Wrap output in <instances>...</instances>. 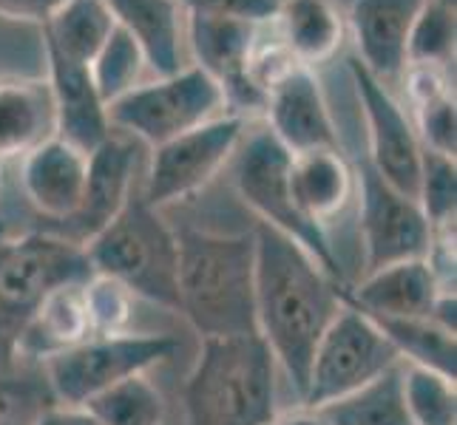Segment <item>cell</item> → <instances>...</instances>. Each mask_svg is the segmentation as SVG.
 Listing matches in <instances>:
<instances>
[{"instance_id": "cell-27", "label": "cell", "mask_w": 457, "mask_h": 425, "mask_svg": "<svg viewBox=\"0 0 457 425\" xmlns=\"http://www.w3.org/2000/svg\"><path fill=\"white\" fill-rule=\"evenodd\" d=\"M403 364L384 372L378 380L353 391L344 400L324 405L321 412L333 425H412L401 388Z\"/></svg>"}, {"instance_id": "cell-20", "label": "cell", "mask_w": 457, "mask_h": 425, "mask_svg": "<svg viewBox=\"0 0 457 425\" xmlns=\"http://www.w3.org/2000/svg\"><path fill=\"white\" fill-rule=\"evenodd\" d=\"M122 26L143 49L148 69L156 77L182 71L185 18L179 0H105Z\"/></svg>"}, {"instance_id": "cell-14", "label": "cell", "mask_w": 457, "mask_h": 425, "mask_svg": "<svg viewBox=\"0 0 457 425\" xmlns=\"http://www.w3.org/2000/svg\"><path fill=\"white\" fill-rule=\"evenodd\" d=\"M187 35H191L196 66L222 86L228 102L233 100L239 105H264V91L250 77V60H253L256 49V23L191 14L187 18Z\"/></svg>"}, {"instance_id": "cell-9", "label": "cell", "mask_w": 457, "mask_h": 425, "mask_svg": "<svg viewBox=\"0 0 457 425\" xmlns=\"http://www.w3.org/2000/svg\"><path fill=\"white\" fill-rule=\"evenodd\" d=\"M177 349V338L156 332L91 335L71 349L46 357V374L60 403L86 405L100 391L129 377L148 374V369L173 357Z\"/></svg>"}, {"instance_id": "cell-33", "label": "cell", "mask_w": 457, "mask_h": 425, "mask_svg": "<svg viewBox=\"0 0 457 425\" xmlns=\"http://www.w3.org/2000/svg\"><path fill=\"white\" fill-rule=\"evenodd\" d=\"M83 298H86L91 335L129 332L131 312H134V295L125 290L120 281L94 273L83 283Z\"/></svg>"}, {"instance_id": "cell-31", "label": "cell", "mask_w": 457, "mask_h": 425, "mask_svg": "<svg viewBox=\"0 0 457 425\" xmlns=\"http://www.w3.org/2000/svg\"><path fill=\"white\" fill-rule=\"evenodd\" d=\"M454 52V0H427L409 31L406 66L437 69Z\"/></svg>"}, {"instance_id": "cell-12", "label": "cell", "mask_w": 457, "mask_h": 425, "mask_svg": "<svg viewBox=\"0 0 457 425\" xmlns=\"http://www.w3.org/2000/svg\"><path fill=\"white\" fill-rule=\"evenodd\" d=\"M350 71L367 119L372 170L403 196L418 199L423 145L412 119L403 111V105L389 94V88L378 83L355 57L350 60Z\"/></svg>"}, {"instance_id": "cell-25", "label": "cell", "mask_w": 457, "mask_h": 425, "mask_svg": "<svg viewBox=\"0 0 457 425\" xmlns=\"http://www.w3.org/2000/svg\"><path fill=\"white\" fill-rule=\"evenodd\" d=\"M287 54L298 66H312L341 45L344 23L333 0H285L276 12Z\"/></svg>"}, {"instance_id": "cell-39", "label": "cell", "mask_w": 457, "mask_h": 425, "mask_svg": "<svg viewBox=\"0 0 457 425\" xmlns=\"http://www.w3.org/2000/svg\"><path fill=\"white\" fill-rule=\"evenodd\" d=\"M0 425H12V422H9L6 417H0Z\"/></svg>"}, {"instance_id": "cell-17", "label": "cell", "mask_w": 457, "mask_h": 425, "mask_svg": "<svg viewBox=\"0 0 457 425\" xmlns=\"http://www.w3.org/2000/svg\"><path fill=\"white\" fill-rule=\"evenodd\" d=\"M444 292L454 290L437 281L427 258H409L367 273L344 298L372 318H429Z\"/></svg>"}, {"instance_id": "cell-37", "label": "cell", "mask_w": 457, "mask_h": 425, "mask_svg": "<svg viewBox=\"0 0 457 425\" xmlns=\"http://www.w3.org/2000/svg\"><path fill=\"white\" fill-rule=\"evenodd\" d=\"M35 425H97V420H94L83 405H52L46 408V412L35 420Z\"/></svg>"}, {"instance_id": "cell-32", "label": "cell", "mask_w": 457, "mask_h": 425, "mask_svg": "<svg viewBox=\"0 0 457 425\" xmlns=\"http://www.w3.org/2000/svg\"><path fill=\"white\" fill-rule=\"evenodd\" d=\"M418 204H420V210H423V216H427L432 230L454 225V204H457L454 159L423 148Z\"/></svg>"}, {"instance_id": "cell-2", "label": "cell", "mask_w": 457, "mask_h": 425, "mask_svg": "<svg viewBox=\"0 0 457 425\" xmlns=\"http://www.w3.org/2000/svg\"><path fill=\"white\" fill-rule=\"evenodd\" d=\"M179 244V312L199 338L256 332L253 233L182 230Z\"/></svg>"}, {"instance_id": "cell-16", "label": "cell", "mask_w": 457, "mask_h": 425, "mask_svg": "<svg viewBox=\"0 0 457 425\" xmlns=\"http://www.w3.org/2000/svg\"><path fill=\"white\" fill-rule=\"evenodd\" d=\"M427 0H353L350 26L355 60L378 83H395L406 71L409 31Z\"/></svg>"}, {"instance_id": "cell-34", "label": "cell", "mask_w": 457, "mask_h": 425, "mask_svg": "<svg viewBox=\"0 0 457 425\" xmlns=\"http://www.w3.org/2000/svg\"><path fill=\"white\" fill-rule=\"evenodd\" d=\"M418 108V139L420 145L454 159L457 134H454V100L449 91H437L432 97L415 102Z\"/></svg>"}, {"instance_id": "cell-19", "label": "cell", "mask_w": 457, "mask_h": 425, "mask_svg": "<svg viewBox=\"0 0 457 425\" xmlns=\"http://www.w3.org/2000/svg\"><path fill=\"white\" fill-rule=\"evenodd\" d=\"M86 173L88 153L74 148L66 139L49 136L23 156L21 182L26 199L43 216L57 218V222H69L83 201Z\"/></svg>"}, {"instance_id": "cell-18", "label": "cell", "mask_w": 457, "mask_h": 425, "mask_svg": "<svg viewBox=\"0 0 457 425\" xmlns=\"http://www.w3.org/2000/svg\"><path fill=\"white\" fill-rule=\"evenodd\" d=\"M46 57H49V97L54 108V136L91 153L112 134L105 102L100 100L97 86L91 80V66L62 57L60 52L49 49V45H46Z\"/></svg>"}, {"instance_id": "cell-11", "label": "cell", "mask_w": 457, "mask_h": 425, "mask_svg": "<svg viewBox=\"0 0 457 425\" xmlns=\"http://www.w3.org/2000/svg\"><path fill=\"white\" fill-rule=\"evenodd\" d=\"M355 191L361 201V244L367 273L409 258H427L432 227L418 199H409L386 184L370 162L355 176Z\"/></svg>"}, {"instance_id": "cell-21", "label": "cell", "mask_w": 457, "mask_h": 425, "mask_svg": "<svg viewBox=\"0 0 457 425\" xmlns=\"http://www.w3.org/2000/svg\"><path fill=\"white\" fill-rule=\"evenodd\" d=\"M290 182L298 208L319 227L333 222L355 193V173L344 159L341 148L293 156Z\"/></svg>"}, {"instance_id": "cell-23", "label": "cell", "mask_w": 457, "mask_h": 425, "mask_svg": "<svg viewBox=\"0 0 457 425\" xmlns=\"http://www.w3.org/2000/svg\"><path fill=\"white\" fill-rule=\"evenodd\" d=\"M54 136L49 86L0 83V159L37 148Z\"/></svg>"}, {"instance_id": "cell-5", "label": "cell", "mask_w": 457, "mask_h": 425, "mask_svg": "<svg viewBox=\"0 0 457 425\" xmlns=\"http://www.w3.org/2000/svg\"><path fill=\"white\" fill-rule=\"evenodd\" d=\"M83 244L54 233H26L0 241V372L14 366L29 323L46 298L91 278Z\"/></svg>"}, {"instance_id": "cell-10", "label": "cell", "mask_w": 457, "mask_h": 425, "mask_svg": "<svg viewBox=\"0 0 457 425\" xmlns=\"http://www.w3.org/2000/svg\"><path fill=\"white\" fill-rule=\"evenodd\" d=\"M245 139L242 114H222L177 139L156 145L139 196L154 210H165L199 193L230 159Z\"/></svg>"}, {"instance_id": "cell-36", "label": "cell", "mask_w": 457, "mask_h": 425, "mask_svg": "<svg viewBox=\"0 0 457 425\" xmlns=\"http://www.w3.org/2000/svg\"><path fill=\"white\" fill-rule=\"evenodd\" d=\"M62 0H0V14L12 20H35L46 23L57 12Z\"/></svg>"}, {"instance_id": "cell-6", "label": "cell", "mask_w": 457, "mask_h": 425, "mask_svg": "<svg viewBox=\"0 0 457 425\" xmlns=\"http://www.w3.org/2000/svg\"><path fill=\"white\" fill-rule=\"evenodd\" d=\"M233 156L236 191H239L247 208L259 216V222L290 235L293 241H298L307 253H312L327 266L329 275H336L344 283L341 264L333 253V244H329L324 227L312 225L295 201L290 182L293 153L270 131L262 128L242 139Z\"/></svg>"}, {"instance_id": "cell-30", "label": "cell", "mask_w": 457, "mask_h": 425, "mask_svg": "<svg viewBox=\"0 0 457 425\" xmlns=\"http://www.w3.org/2000/svg\"><path fill=\"white\" fill-rule=\"evenodd\" d=\"M401 388L412 425H457V391L452 377L403 364Z\"/></svg>"}, {"instance_id": "cell-41", "label": "cell", "mask_w": 457, "mask_h": 425, "mask_svg": "<svg viewBox=\"0 0 457 425\" xmlns=\"http://www.w3.org/2000/svg\"><path fill=\"white\" fill-rule=\"evenodd\" d=\"M273 4H278V6H281V4H285V0H273Z\"/></svg>"}, {"instance_id": "cell-7", "label": "cell", "mask_w": 457, "mask_h": 425, "mask_svg": "<svg viewBox=\"0 0 457 425\" xmlns=\"http://www.w3.org/2000/svg\"><path fill=\"white\" fill-rule=\"evenodd\" d=\"M225 105V91L208 71H202L199 66H185L170 77L139 83L120 100L108 102L105 114L112 131L143 139L156 148L222 117Z\"/></svg>"}, {"instance_id": "cell-22", "label": "cell", "mask_w": 457, "mask_h": 425, "mask_svg": "<svg viewBox=\"0 0 457 425\" xmlns=\"http://www.w3.org/2000/svg\"><path fill=\"white\" fill-rule=\"evenodd\" d=\"M83 283H69V287H60L57 292L46 298V304L40 306L35 321H31L26 329L18 357L46 360V357H52L62 349H71V346H77L80 340L91 338Z\"/></svg>"}, {"instance_id": "cell-24", "label": "cell", "mask_w": 457, "mask_h": 425, "mask_svg": "<svg viewBox=\"0 0 457 425\" xmlns=\"http://www.w3.org/2000/svg\"><path fill=\"white\" fill-rule=\"evenodd\" d=\"M114 26V12L105 0H62L43 23V40L62 57L91 66Z\"/></svg>"}, {"instance_id": "cell-29", "label": "cell", "mask_w": 457, "mask_h": 425, "mask_svg": "<svg viewBox=\"0 0 457 425\" xmlns=\"http://www.w3.org/2000/svg\"><path fill=\"white\" fill-rule=\"evenodd\" d=\"M148 69L143 49L122 26H114L112 37L105 40L100 54L91 62V80L97 86L100 100L108 105L120 100L122 94L139 86V77Z\"/></svg>"}, {"instance_id": "cell-40", "label": "cell", "mask_w": 457, "mask_h": 425, "mask_svg": "<svg viewBox=\"0 0 457 425\" xmlns=\"http://www.w3.org/2000/svg\"><path fill=\"white\" fill-rule=\"evenodd\" d=\"M0 391H4V377H0Z\"/></svg>"}, {"instance_id": "cell-15", "label": "cell", "mask_w": 457, "mask_h": 425, "mask_svg": "<svg viewBox=\"0 0 457 425\" xmlns=\"http://www.w3.org/2000/svg\"><path fill=\"white\" fill-rule=\"evenodd\" d=\"M137 148L131 136L108 134L105 142L88 153V173H86V191L77 213L69 218V227L74 230L71 241L86 244L91 235H97L112 218L129 204L137 193Z\"/></svg>"}, {"instance_id": "cell-38", "label": "cell", "mask_w": 457, "mask_h": 425, "mask_svg": "<svg viewBox=\"0 0 457 425\" xmlns=\"http://www.w3.org/2000/svg\"><path fill=\"white\" fill-rule=\"evenodd\" d=\"M270 425H333V422H329V417L321 412V408H312V405L298 403L295 408L278 412Z\"/></svg>"}, {"instance_id": "cell-35", "label": "cell", "mask_w": 457, "mask_h": 425, "mask_svg": "<svg viewBox=\"0 0 457 425\" xmlns=\"http://www.w3.org/2000/svg\"><path fill=\"white\" fill-rule=\"evenodd\" d=\"M191 14H211V18H236L247 23L273 20L278 4L273 0H179Z\"/></svg>"}, {"instance_id": "cell-13", "label": "cell", "mask_w": 457, "mask_h": 425, "mask_svg": "<svg viewBox=\"0 0 457 425\" xmlns=\"http://www.w3.org/2000/svg\"><path fill=\"white\" fill-rule=\"evenodd\" d=\"M267 131L293 156L310 151H336L338 134L324 91L307 66H290L264 91Z\"/></svg>"}, {"instance_id": "cell-4", "label": "cell", "mask_w": 457, "mask_h": 425, "mask_svg": "<svg viewBox=\"0 0 457 425\" xmlns=\"http://www.w3.org/2000/svg\"><path fill=\"white\" fill-rule=\"evenodd\" d=\"M91 273L120 281L134 298L179 312V244L162 210L134 193L97 235L83 244Z\"/></svg>"}, {"instance_id": "cell-1", "label": "cell", "mask_w": 457, "mask_h": 425, "mask_svg": "<svg viewBox=\"0 0 457 425\" xmlns=\"http://www.w3.org/2000/svg\"><path fill=\"white\" fill-rule=\"evenodd\" d=\"M256 335L302 397L315 343L341 312L344 290L336 275L290 235L256 225Z\"/></svg>"}, {"instance_id": "cell-26", "label": "cell", "mask_w": 457, "mask_h": 425, "mask_svg": "<svg viewBox=\"0 0 457 425\" xmlns=\"http://www.w3.org/2000/svg\"><path fill=\"white\" fill-rule=\"evenodd\" d=\"M372 318V315H370ZM381 332L395 346L401 364L423 366L437 374L457 377L454 332L435 323L432 318H372Z\"/></svg>"}, {"instance_id": "cell-28", "label": "cell", "mask_w": 457, "mask_h": 425, "mask_svg": "<svg viewBox=\"0 0 457 425\" xmlns=\"http://www.w3.org/2000/svg\"><path fill=\"white\" fill-rule=\"evenodd\" d=\"M86 412L97 420V425H162L165 400L148 374H137L112 388L91 397Z\"/></svg>"}, {"instance_id": "cell-3", "label": "cell", "mask_w": 457, "mask_h": 425, "mask_svg": "<svg viewBox=\"0 0 457 425\" xmlns=\"http://www.w3.org/2000/svg\"><path fill=\"white\" fill-rule=\"evenodd\" d=\"M278 364L256 335L202 338L185 380L187 425H270L278 414Z\"/></svg>"}, {"instance_id": "cell-8", "label": "cell", "mask_w": 457, "mask_h": 425, "mask_svg": "<svg viewBox=\"0 0 457 425\" xmlns=\"http://www.w3.org/2000/svg\"><path fill=\"white\" fill-rule=\"evenodd\" d=\"M346 301V298H344ZM401 357L367 312L346 301L324 329L310 360L302 403L324 408L395 369Z\"/></svg>"}]
</instances>
